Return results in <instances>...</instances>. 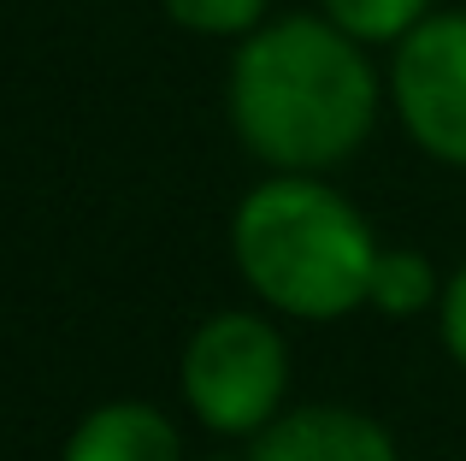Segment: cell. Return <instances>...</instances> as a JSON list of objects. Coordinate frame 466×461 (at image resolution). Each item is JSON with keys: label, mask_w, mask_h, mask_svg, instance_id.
<instances>
[{"label": "cell", "mask_w": 466, "mask_h": 461, "mask_svg": "<svg viewBox=\"0 0 466 461\" xmlns=\"http://www.w3.org/2000/svg\"><path fill=\"white\" fill-rule=\"evenodd\" d=\"M390 83L366 42L325 12H284L248 30L225 71V113L237 142L272 172H330L378 125Z\"/></svg>", "instance_id": "6da1fadb"}, {"label": "cell", "mask_w": 466, "mask_h": 461, "mask_svg": "<svg viewBox=\"0 0 466 461\" xmlns=\"http://www.w3.org/2000/svg\"><path fill=\"white\" fill-rule=\"evenodd\" d=\"M230 261L266 308L325 325L366 308L378 237L325 172H272L230 213Z\"/></svg>", "instance_id": "7a4b0ae2"}, {"label": "cell", "mask_w": 466, "mask_h": 461, "mask_svg": "<svg viewBox=\"0 0 466 461\" xmlns=\"http://www.w3.org/2000/svg\"><path fill=\"white\" fill-rule=\"evenodd\" d=\"M177 391L189 415L218 438H260L289 396V349L266 313L225 308L183 343Z\"/></svg>", "instance_id": "3957f363"}, {"label": "cell", "mask_w": 466, "mask_h": 461, "mask_svg": "<svg viewBox=\"0 0 466 461\" xmlns=\"http://www.w3.org/2000/svg\"><path fill=\"white\" fill-rule=\"evenodd\" d=\"M390 107L413 149L466 172V12H431L390 47Z\"/></svg>", "instance_id": "277c9868"}, {"label": "cell", "mask_w": 466, "mask_h": 461, "mask_svg": "<svg viewBox=\"0 0 466 461\" xmlns=\"http://www.w3.org/2000/svg\"><path fill=\"white\" fill-rule=\"evenodd\" d=\"M248 461H401V456L384 420L342 403H308V408H284L254 438Z\"/></svg>", "instance_id": "5b68a950"}, {"label": "cell", "mask_w": 466, "mask_h": 461, "mask_svg": "<svg viewBox=\"0 0 466 461\" xmlns=\"http://www.w3.org/2000/svg\"><path fill=\"white\" fill-rule=\"evenodd\" d=\"M59 461H183V438L154 403L118 396L71 426Z\"/></svg>", "instance_id": "8992f818"}, {"label": "cell", "mask_w": 466, "mask_h": 461, "mask_svg": "<svg viewBox=\"0 0 466 461\" xmlns=\"http://www.w3.org/2000/svg\"><path fill=\"white\" fill-rule=\"evenodd\" d=\"M431 302H443V290H437V272L420 249H378L366 308L390 313V320H413V313H425Z\"/></svg>", "instance_id": "52a82bcc"}, {"label": "cell", "mask_w": 466, "mask_h": 461, "mask_svg": "<svg viewBox=\"0 0 466 461\" xmlns=\"http://www.w3.org/2000/svg\"><path fill=\"white\" fill-rule=\"evenodd\" d=\"M319 12L366 47H396L420 18H431L437 0H319Z\"/></svg>", "instance_id": "ba28073f"}, {"label": "cell", "mask_w": 466, "mask_h": 461, "mask_svg": "<svg viewBox=\"0 0 466 461\" xmlns=\"http://www.w3.org/2000/svg\"><path fill=\"white\" fill-rule=\"evenodd\" d=\"M266 6L272 0H159V12L177 30L207 36V42H242L248 30L266 24Z\"/></svg>", "instance_id": "9c48e42d"}, {"label": "cell", "mask_w": 466, "mask_h": 461, "mask_svg": "<svg viewBox=\"0 0 466 461\" xmlns=\"http://www.w3.org/2000/svg\"><path fill=\"white\" fill-rule=\"evenodd\" d=\"M437 320H443V343H449V355L466 367V261H461V272L443 284V308H437Z\"/></svg>", "instance_id": "30bf717a"}, {"label": "cell", "mask_w": 466, "mask_h": 461, "mask_svg": "<svg viewBox=\"0 0 466 461\" xmlns=\"http://www.w3.org/2000/svg\"><path fill=\"white\" fill-rule=\"evenodd\" d=\"M207 461H248V456H207Z\"/></svg>", "instance_id": "8fae6325"}]
</instances>
